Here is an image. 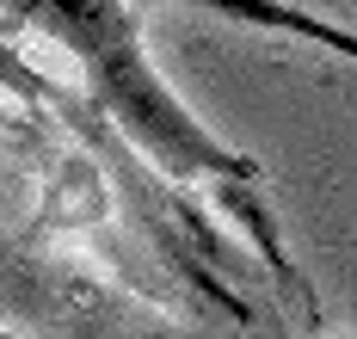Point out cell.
I'll return each mask as SVG.
<instances>
[{"instance_id": "obj_1", "label": "cell", "mask_w": 357, "mask_h": 339, "mask_svg": "<svg viewBox=\"0 0 357 339\" xmlns=\"http://www.w3.org/2000/svg\"><path fill=\"white\" fill-rule=\"evenodd\" d=\"M0 19L62 43L80 62V75H86V105L105 117L111 130H123V142L136 154H148L154 173H167L185 191H210L234 223H247V234L265 253V271L284 284V296H302V271L289 265L278 223L265 210V167L252 154L228 149L210 123L154 75L130 0H0Z\"/></svg>"}, {"instance_id": "obj_2", "label": "cell", "mask_w": 357, "mask_h": 339, "mask_svg": "<svg viewBox=\"0 0 357 339\" xmlns=\"http://www.w3.org/2000/svg\"><path fill=\"white\" fill-rule=\"evenodd\" d=\"M178 6H197V13H215V19L271 31V38H296V43H314V50H333L339 62L357 68V31L333 25L321 13H302V6H289V0H178Z\"/></svg>"}, {"instance_id": "obj_3", "label": "cell", "mask_w": 357, "mask_h": 339, "mask_svg": "<svg viewBox=\"0 0 357 339\" xmlns=\"http://www.w3.org/2000/svg\"><path fill=\"white\" fill-rule=\"evenodd\" d=\"M0 296H6V302H31V308H43V302H56L62 290H50V278H43L37 265L6 259V253H0Z\"/></svg>"}]
</instances>
